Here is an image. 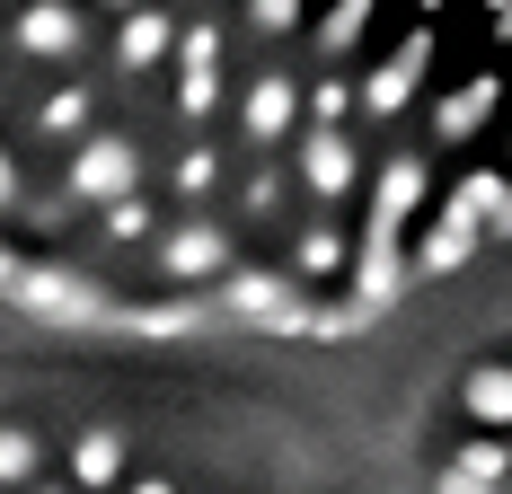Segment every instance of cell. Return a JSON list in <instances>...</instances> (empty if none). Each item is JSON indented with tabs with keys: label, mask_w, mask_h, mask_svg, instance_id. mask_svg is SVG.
Returning <instances> with one entry per match:
<instances>
[{
	"label": "cell",
	"mask_w": 512,
	"mask_h": 494,
	"mask_svg": "<svg viewBox=\"0 0 512 494\" xmlns=\"http://www.w3.org/2000/svg\"><path fill=\"white\" fill-rule=\"evenodd\" d=\"M0 300L36 327H106V309H115L89 274L53 265V256H18V247H0Z\"/></svg>",
	"instance_id": "6da1fadb"
},
{
	"label": "cell",
	"mask_w": 512,
	"mask_h": 494,
	"mask_svg": "<svg viewBox=\"0 0 512 494\" xmlns=\"http://www.w3.org/2000/svg\"><path fill=\"white\" fill-rule=\"evenodd\" d=\"M292 124H301V80H292V71H256L248 98H239V133H248L256 150H274Z\"/></svg>",
	"instance_id": "30bf717a"
},
{
	"label": "cell",
	"mask_w": 512,
	"mask_h": 494,
	"mask_svg": "<svg viewBox=\"0 0 512 494\" xmlns=\"http://www.w3.org/2000/svg\"><path fill=\"white\" fill-rule=\"evenodd\" d=\"M274 203H283V168H248V186H239V212H248V221H274Z\"/></svg>",
	"instance_id": "4316f807"
},
{
	"label": "cell",
	"mask_w": 512,
	"mask_h": 494,
	"mask_svg": "<svg viewBox=\"0 0 512 494\" xmlns=\"http://www.w3.org/2000/svg\"><path fill=\"white\" fill-rule=\"evenodd\" d=\"M407 283H415V274H407V247H354V300L371 309V318L398 309Z\"/></svg>",
	"instance_id": "7c38bea8"
},
{
	"label": "cell",
	"mask_w": 512,
	"mask_h": 494,
	"mask_svg": "<svg viewBox=\"0 0 512 494\" xmlns=\"http://www.w3.org/2000/svg\"><path fill=\"white\" fill-rule=\"evenodd\" d=\"M486 239H495V247H512V186H504V203H495V221H486Z\"/></svg>",
	"instance_id": "f546056e"
},
{
	"label": "cell",
	"mask_w": 512,
	"mask_h": 494,
	"mask_svg": "<svg viewBox=\"0 0 512 494\" xmlns=\"http://www.w3.org/2000/svg\"><path fill=\"white\" fill-rule=\"evenodd\" d=\"M424 186H433L424 150H389V168L371 177V221H362V247H407V221L424 212Z\"/></svg>",
	"instance_id": "277c9868"
},
{
	"label": "cell",
	"mask_w": 512,
	"mask_h": 494,
	"mask_svg": "<svg viewBox=\"0 0 512 494\" xmlns=\"http://www.w3.org/2000/svg\"><path fill=\"white\" fill-rule=\"evenodd\" d=\"M159 274L177 283V292H195V283H212L221 265H239V239L221 230V221H177V230H159Z\"/></svg>",
	"instance_id": "8992f818"
},
{
	"label": "cell",
	"mask_w": 512,
	"mask_h": 494,
	"mask_svg": "<svg viewBox=\"0 0 512 494\" xmlns=\"http://www.w3.org/2000/svg\"><path fill=\"white\" fill-rule=\"evenodd\" d=\"M212 283H221L212 292V318H230L248 336H301L309 327V283L274 274V265H221Z\"/></svg>",
	"instance_id": "7a4b0ae2"
},
{
	"label": "cell",
	"mask_w": 512,
	"mask_h": 494,
	"mask_svg": "<svg viewBox=\"0 0 512 494\" xmlns=\"http://www.w3.org/2000/svg\"><path fill=\"white\" fill-rule=\"evenodd\" d=\"M106 9H142V0H106Z\"/></svg>",
	"instance_id": "d590c367"
},
{
	"label": "cell",
	"mask_w": 512,
	"mask_h": 494,
	"mask_svg": "<svg viewBox=\"0 0 512 494\" xmlns=\"http://www.w3.org/2000/svg\"><path fill=\"white\" fill-rule=\"evenodd\" d=\"M106 327H124V336H142V345H177V336H204L221 318H212V300L177 292V300H124V309H106Z\"/></svg>",
	"instance_id": "9c48e42d"
},
{
	"label": "cell",
	"mask_w": 512,
	"mask_h": 494,
	"mask_svg": "<svg viewBox=\"0 0 512 494\" xmlns=\"http://www.w3.org/2000/svg\"><path fill=\"white\" fill-rule=\"evenodd\" d=\"M115 494H177V486H168V477H124Z\"/></svg>",
	"instance_id": "1f68e13d"
},
{
	"label": "cell",
	"mask_w": 512,
	"mask_h": 494,
	"mask_svg": "<svg viewBox=\"0 0 512 494\" xmlns=\"http://www.w3.org/2000/svg\"><path fill=\"white\" fill-rule=\"evenodd\" d=\"M212 106H221V71H177V115L204 124Z\"/></svg>",
	"instance_id": "484cf974"
},
{
	"label": "cell",
	"mask_w": 512,
	"mask_h": 494,
	"mask_svg": "<svg viewBox=\"0 0 512 494\" xmlns=\"http://www.w3.org/2000/svg\"><path fill=\"white\" fill-rule=\"evenodd\" d=\"M89 115H98V89H89V80H62V89L36 98V133H45V142H80Z\"/></svg>",
	"instance_id": "9a60e30c"
},
{
	"label": "cell",
	"mask_w": 512,
	"mask_h": 494,
	"mask_svg": "<svg viewBox=\"0 0 512 494\" xmlns=\"http://www.w3.org/2000/svg\"><path fill=\"white\" fill-rule=\"evenodd\" d=\"M0 212H18V159L0 150Z\"/></svg>",
	"instance_id": "4dcf8cb0"
},
{
	"label": "cell",
	"mask_w": 512,
	"mask_h": 494,
	"mask_svg": "<svg viewBox=\"0 0 512 494\" xmlns=\"http://www.w3.org/2000/svg\"><path fill=\"white\" fill-rule=\"evenodd\" d=\"M345 256H354V239H345L336 221H309L301 239H292V265H283V274H292V283H327V274H345Z\"/></svg>",
	"instance_id": "2e32d148"
},
{
	"label": "cell",
	"mask_w": 512,
	"mask_h": 494,
	"mask_svg": "<svg viewBox=\"0 0 512 494\" xmlns=\"http://www.w3.org/2000/svg\"><path fill=\"white\" fill-rule=\"evenodd\" d=\"M168 45H177V18H168L159 0H142V9H124V27H115V71L142 80V71L168 62Z\"/></svg>",
	"instance_id": "8fae6325"
},
{
	"label": "cell",
	"mask_w": 512,
	"mask_h": 494,
	"mask_svg": "<svg viewBox=\"0 0 512 494\" xmlns=\"http://www.w3.org/2000/svg\"><path fill=\"white\" fill-rule=\"evenodd\" d=\"M27 494H71V477H36V486H27Z\"/></svg>",
	"instance_id": "d6a6232c"
},
{
	"label": "cell",
	"mask_w": 512,
	"mask_h": 494,
	"mask_svg": "<svg viewBox=\"0 0 512 494\" xmlns=\"http://www.w3.org/2000/svg\"><path fill=\"white\" fill-rule=\"evenodd\" d=\"M424 71H433V18H415V36H407V45L389 53L380 71H362L354 106L371 115V124H398V115L415 106V89H424Z\"/></svg>",
	"instance_id": "5b68a950"
},
{
	"label": "cell",
	"mask_w": 512,
	"mask_h": 494,
	"mask_svg": "<svg viewBox=\"0 0 512 494\" xmlns=\"http://www.w3.org/2000/svg\"><path fill=\"white\" fill-rule=\"evenodd\" d=\"M168 53H177V71H221V27H212V18L204 27H177Z\"/></svg>",
	"instance_id": "d4e9b609"
},
{
	"label": "cell",
	"mask_w": 512,
	"mask_h": 494,
	"mask_svg": "<svg viewBox=\"0 0 512 494\" xmlns=\"http://www.w3.org/2000/svg\"><path fill=\"white\" fill-rule=\"evenodd\" d=\"M362 177H371V168H362L354 124H309V133H301V186H309L318 203H345Z\"/></svg>",
	"instance_id": "52a82bcc"
},
{
	"label": "cell",
	"mask_w": 512,
	"mask_h": 494,
	"mask_svg": "<svg viewBox=\"0 0 512 494\" xmlns=\"http://www.w3.org/2000/svg\"><path fill=\"white\" fill-rule=\"evenodd\" d=\"M362 36H371V0H336V9L318 18V53H327V62H345Z\"/></svg>",
	"instance_id": "7402d4cb"
},
{
	"label": "cell",
	"mask_w": 512,
	"mask_h": 494,
	"mask_svg": "<svg viewBox=\"0 0 512 494\" xmlns=\"http://www.w3.org/2000/svg\"><path fill=\"white\" fill-rule=\"evenodd\" d=\"M433 494H495V486H477V477H460V468H442V477H433Z\"/></svg>",
	"instance_id": "f1b7e54d"
},
{
	"label": "cell",
	"mask_w": 512,
	"mask_h": 494,
	"mask_svg": "<svg viewBox=\"0 0 512 494\" xmlns=\"http://www.w3.org/2000/svg\"><path fill=\"white\" fill-rule=\"evenodd\" d=\"M168 186H177L186 203H204L212 186H221V150H204V142H195L186 159H177V177H168Z\"/></svg>",
	"instance_id": "cb8c5ba5"
},
{
	"label": "cell",
	"mask_w": 512,
	"mask_h": 494,
	"mask_svg": "<svg viewBox=\"0 0 512 494\" xmlns=\"http://www.w3.org/2000/svg\"><path fill=\"white\" fill-rule=\"evenodd\" d=\"M486 115H495V71H486V80H468V89H451V98L433 106V142H468Z\"/></svg>",
	"instance_id": "ac0fdd59"
},
{
	"label": "cell",
	"mask_w": 512,
	"mask_h": 494,
	"mask_svg": "<svg viewBox=\"0 0 512 494\" xmlns=\"http://www.w3.org/2000/svg\"><path fill=\"white\" fill-rule=\"evenodd\" d=\"M0 9H9V0H0Z\"/></svg>",
	"instance_id": "8d00e7d4"
},
{
	"label": "cell",
	"mask_w": 512,
	"mask_h": 494,
	"mask_svg": "<svg viewBox=\"0 0 512 494\" xmlns=\"http://www.w3.org/2000/svg\"><path fill=\"white\" fill-rule=\"evenodd\" d=\"M301 115H309V124H354V80L327 62V71H318V80L301 89Z\"/></svg>",
	"instance_id": "44dd1931"
},
{
	"label": "cell",
	"mask_w": 512,
	"mask_h": 494,
	"mask_svg": "<svg viewBox=\"0 0 512 494\" xmlns=\"http://www.w3.org/2000/svg\"><path fill=\"white\" fill-rule=\"evenodd\" d=\"M301 9H309V0H248V27H256V36H292Z\"/></svg>",
	"instance_id": "83f0119b"
},
{
	"label": "cell",
	"mask_w": 512,
	"mask_h": 494,
	"mask_svg": "<svg viewBox=\"0 0 512 494\" xmlns=\"http://www.w3.org/2000/svg\"><path fill=\"white\" fill-rule=\"evenodd\" d=\"M460 477H477V486H504L512 477V442L504 433H477V442H460V459H451Z\"/></svg>",
	"instance_id": "603a6c76"
},
{
	"label": "cell",
	"mask_w": 512,
	"mask_h": 494,
	"mask_svg": "<svg viewBox=\"0 0 512 494\" xmlns=\"http://www.w3.org/2000/svg\"><path fill=\"white\" fill-rule=\"evenodd\" d=\"M18 53H27V62H80V53H89L80 0H27V9H18Z\"/></svg>",
	"instance_id": "ba28073f"
},
{
	"label": "cell",
	"mask_w": 512,
	"mask_h": 494,
	"mask_svg": "<svg viewBox=\"0 0 512 494\" xmlns=\"http://www.w3.org/2000/svg\"><path fill=\"white\" fill-rule=\"evenodd\" d=\"M415 9H424V18H433V9H442V0H415Z\"/></svg>",
	"instance_id": "e575fe53"
},
{
	"label": "cell",
	"mask_w": 512,
	"mask_h": 494,
	"mask_svg": "<svg viewBox=\"0 0 512 494\" xmlns=\"http://www.w3.org/2000/svg\"><path fill=\"white\" fill-rule=\"evenodd\" d=\"M362 327H371V309L345 292V300H309V327H301V336H318V345H354Z\"/></svg>",
	"instance_id": "d6986e66"
},
{
	"label": "cell",
	"mask_w": 512,
	"mask_h": 494,
	"mask_svg": "<svg viewBox=\"0 0 512 494\" xmlns=\"http://www.w3.org/2000/svg\"><path fill=\"white\" fill-rule=\"evenodd\" d=\"M460 406L477 433H512V362H477L460 380Z\"/></svg>",
	"instance_id": "5bb4252c"
},
{
	"label": "cell",
	"mask_w": 512,
	"mask_h": 494,
	"mask_svg": "<svg viewBox=\"0 0 512 494\" xmlns=\"http://www.w3.org/2000/svg\"><path fill=\"white\" fill-rule=\"evenodd\" d=\"M36 477H45V450H36V433L0 424V494H27Z\"/></svg>",
	"instance_id": "ffe728a7"
},
{
	"label": "cell",
	"mask_w": 512,
	"mask_h": 494,
	"mask_svg": "<svg viewBox=\"0 0 512 494\" xmlns=\"http://www.w3.org/2000/svg\"><path fill=\"white\" fill-rule=\"evenodd\" d=\"M486 9H504V36H512V0H486Z\"/></svg>",
	"instance_id": "836d02e7"
},
{
	"label": "cell",
	"mask_w": 512,
	"mask_h": 494,
	"mask_svg": "<svg viewBox=\"0 0 512 494\" xmlns=\"http://www.w3.org/2000/svg\"><path fill=\"white\" fill-rule=\"evenodd\" d=\"M106 486H124V433L115 424H89L71 442V494H106Z\"/></svg>",
	"instance_id": "4fadbf2b"
},
{
	"label": "cell",
	"mask_w": 512,
	"mask_h": 494,
	"mask_svg": "<svg viewBox=\"0 0 512 494\" xmlns=\"http://www.w3.org/2000/svg\"><path fill=\"white\" fill-rule=\"evenodd\" d=\"M98 239L106 247H151L159 239V203L133 186V195H115V203H98Z\"/></svg>",
	"instance_id": "e0dca14e"
},
{
	"label": "cell",
	"mask_w": 512,
	"mask_h": 494,
	"mask_svg": "<svg viewBox=\"0 0 512 494\" xmlns=\"http://www.w3.org/2000/svg\"><path fill=\"white\" fill-rule=\"evenodd\" d=\"M142 186V142L133 133H80V150H71V168H62V203H115Z\"/></svg>",
	"instance_id": "3957f363"
}]
</instances>
